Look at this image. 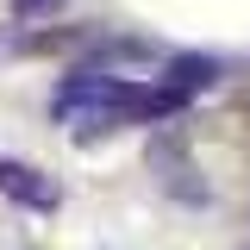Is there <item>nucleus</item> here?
<instances>
[{
	"mask_svg": "<svg viewBox=\"0 0 250 250\" xmlns=\"http://www.w3.org/2000/svg\"><path fill=\"white\" fill-rule=\"evenodd\" d=\"M213 57H169V75H163V88H175L188 100V94H200V88H213Z\"/></svg>",
	"mask_w": 250,
	"mask_h": 250,
	"instance_id": "obj_2",
	"label": "nucleus"
},
{
	"mask_svg": "<svg viewBox=\"0 0 250 250\" xmlns=\"http://www.w3.org/2000/svg\"><path fill=\"white\" fill-rule=\"evenodd\" d=\"M0 194H13V200H38V207H57V188L44 182L38 169H19V163H0Z\"/></svg>",
	"mask_w": 250,
	"mask_h": 250,
	"instance_id": "obj_1",
	"label": "nucleus"
},
{
	"mask_svg": "<svg viewBox=\"0 0 250 250\" xmlns=\"http://www.w3.org/2000/svg\"><path fill=\"white\" fill-rule=\"evenodd\" d=\"M69 44H82V31H38V38H19V50H31V57H57V50H69Z\"/></svg>",
	"mask_w": 250,
	"mask_h": 250,
	"instance_id": "obj_3",
	"label": "nucleus"
},
{
	"mask_svg": "<svg viewBox=\"0 0 250 250\" xmlns=\"http://www.w3.org/2000/svg\"><path fill=\"white\" fill-rule=\"evenodd\" d=\"M6 6H13V13H19V19H25V13H57L62 0H6Z\"/></svg>",
	"mask_w": 250,
	"mask_h": 250,
	"instance_id": "obj_4",
	"label": "nucleus"
}]
</instances>
